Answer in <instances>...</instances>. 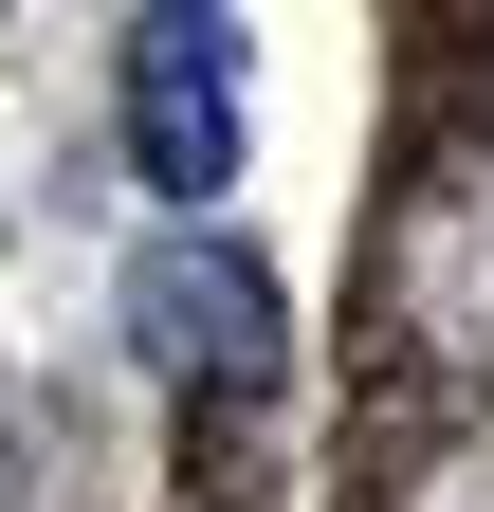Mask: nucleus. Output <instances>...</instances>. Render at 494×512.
<instances>
[{
  "label": "nucleus",
  "mask_w": 494,
  "mask_h": 512,
  "mask_svg": "<svg viewBox=\"0 0 494 512\" xmlns=\"http://www.w3.org/2000/svg\"><path fill=\"white\" fill-rule=\"evenodd\" d=\"M129 330H147V366H183V384H275V275H257L238 238L165 220V238L129 256Z\"/></svg>",
  "instance_id": "f257e3e1"
},
{
  "label": "nucleus",
  "mask_w": 494,
  "mask_h": 512,
  "mask_svg": "<svg viewBox=\"0 0 494 512\" xmlns=\"http://www.w3.org/2000/svg\"><path fill=\"white\" fill-rule=\"evenodd\" d=\"M129 165L202 220V183H238V19H129Z\"/></svg>",
  "instance_id": "f03ea898"
}]
</instances>
